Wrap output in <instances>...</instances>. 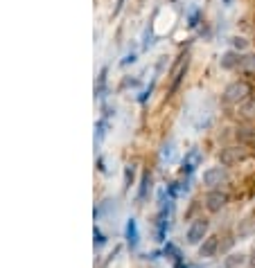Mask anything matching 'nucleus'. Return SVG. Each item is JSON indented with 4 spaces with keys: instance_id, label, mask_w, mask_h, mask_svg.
<instances>
[{
    "instance_id": "nucleus-1",
    "label": "nucleus",
    "mask_w": 255,
    "mask_h": 268,
    "mask_svg": "<svg viewBox=\"0 0 255 268\" xmlns=\"http://www.w3.org/2000/svg\"><path fill=\"white\" fill-rule=\"evenodd\" d=\"M248 97H251V86L246 81H233L224 90L226 104H244V101H248Z\"/></svg>"
},
{
    "instance_id": "nucleus-2",
    "label": "nucleus",
    "mask_w": 255,
    "mask_h": 268,
    "mask_svg": "<svg viewBox=\"0 0 255 268\" xmlns=\"http://www.w3.org/2000/svg\"><path fill=\"white\" fill-rule=\"evenodd\" d=\"M170 212H172V201L165 196L161 198V209H158V219H156V241H165L167 228H170Z\"/></svg>"
},
{
    "instance_id": "nucleus-3",
    "label": "nucleus",
    "mask_w": 255,
    "mask_h": 268,
    "mask_svg": "<svg viewBox=\"0 0 255 268\" xmlns=\"http://www.w3.org/2000/svg\"><path fill=\"white\" fill-rule=\"evenodd\" d=\"M228 183V172L224 167H210L203 172V185L210 189H219L221 185Z\"/></svg>"
},
{
    "instance_id": "nucleus-4",
    "label": "nucleus",
    "mask_w": 255,
    "mask_h": 268,
    "mask_svg": "<svg viewBox=\"0 0 255 268\" xmlns=\"http://www.w3.org/2000/svg\"><path fill=\"white\" fill-rule=\"evenodd\" d=\"M206 232H208V221L206 219H194L187 228V243L196 246V243L206 241Z\"/></svg>"
},
{
    "instance_id": "nucleus-5",
    "label": "nucleus",
    "mask_w": 255,
    "mask_h": 268,
    "mask_svg": "<svg viewBox=\"0 0 255 268\" xmlns=\"http://www.w3.org/2000/svg\"><path fill=\"white\" fill-rule=\"evenodd\" d=\"M246 155L248 153H246V149H244V147H226L219 153V163H221V167H233V165L242 163Z\"/></svg>"
},
{
    "instance_id": "nucleus-6",
    "label": "nucleus",
    "mask_w": 255,
    "mask_h": 268,
    "mask_svg": "<svg viewBox=\"0 0 255 268\" xmlns=\"http://www.w3.org/2000/svg\"><path fill=\"white\" fill-rule=\"evenodd\" d=\"M226 205H228V194L221 192V189H210L208 196H206V207L210 212H221Z\"/></svg>"
},
{
    "instance_id": "nucleus-7",
    "label": "nucleus",
    "mask_w": 255,
    "mask_h": 268,
    "mask_svg": "<svg viewBox=\"0 0 255 268\" xmlns=\"http://www.w3.org/2000/svg\"><path fill=\"white\" fill-rule=\"evenodd\" d=\"M185 70H187V52H183L179 57V61L174 63V68H172V92H176V88H179Z\"/></svg>"
},
{
    "instance_id": "nucleus-8",
    "label": "nucleus",
    "mask_w": 255,
    "mask_h": 268,
    "mask_svg": "<svg viewBox=\"0 0 255 268\" xmlns=\"http://www.w3.org/2000/svg\"><path fill=\"white\" fill-rule=\"evenodd\" d=\"M219 250V237L213 235V237H206V241L199 246V257H215Z\"/></svg>"
},
{
    "instance_id": "nucleus-9",
    "label": "nucleus",
    "mask_w": 255,
    "mask_h": 268,
    "mask_svg": "<svg viewBox=\"0 0 255 268\" xmlns=\"http://www.w3.org/2000/svg\"><path fill=\"white\" fill-rule=\"evenodd\" d=\"M124 237H127V246L131 248V250H136L138 243H140V235H138V223L133 221V219H129V221H127V230H124Z\"/></svg>"
},
{
    "instance_id": "nucleus-10",
    "label": "nucleus",
    "mask_w": 255,
    "mask_h": 268,
    "mask_svg": "<svg viewBox=\"0 0 255 268\" xmlns=\"http://www.w3.org/2000/svg\"><path fill=\"white\" fill-rule=\"evenodd\" d=\"M201 163V153H199V149H192L190 153L185 155V160H183V169L181 172L185 174V176H192V172L196 169V165Z\"/></svg>"
},
{
    "instance_id": "nucleus-11",
    "label": "nucleus",
    "mask_w": 255,
    "mask_h": 268,
    "mask_svg": "<svg viewBox=\"0 0 255 268\" xmlns=\"http://www.w3.org/2000/svg\"><path fill=\"white\" fill-rule=\"evenodd\" d=\"M239 63H242V55L239 52H226L224 57H221V68H226V70H233V68H239Z\"/></svg>"
},
{
    "instance_id": "nucleus-12",
    "label": "nucleus",
    "mask_w": 255,
    "mask_h": 268,
    "mask_svg": "<svg viewBox=\"0 0 255 268\" xmlns=\"http://www.w3.org/2000/svg\"><path fill=\"white\" fill-rule=\"evenodd\" d=\"M237 70L246 72V75H255V55L251 52V55H244L242 57V63H239Z\"/></svg>"
},
{
    "instance_id": "nucleus-13",
    "label": "nucleus",
    "mask_w": 255,
    "mask_h": 268,
    "mask_svg": "<svg viewBox=\"0 0 255 268\" xmlns=\"http://www.w3.org/2000/svg\"><path fill=\"white\" fill-rule=\"evenodd\" d=\"M149 187H151V176H149V174H145V176H142V183H140V194H138V201H140V203L147 198Z\"/></svg>"
},
{
    "instance_id": "nucleus-14",
    "label": "nucleus",
    "mask_w": 255,
    "mask_h": 268,
    "mask_svg": "<svg viewBox=\"0 0 255 268\" xmlns=\"http://www.w3.org/2000/svg\"><path fill=\"white\" fill-rule=\"evenodd\" d=\"M242 115L248 120H255V99H248L246 104L242 106Z\"/></svg>"
},
{
    "instance_id": "nucleus-15",
    "label": "nucleus",
    "mask_w": 255,
    "mask_h": 268,
    "mask_svg": "<svg viewBox=\"0 0 255 268\" xmlns=\"http://www.w3.org/2000/svg\"><path fill=\"white\" fill-rule=\"evenodd\" d=\"M104 243H107V237H104V235H102V230H99V228L95 226V248L99 250V248H104Z\"/></svg>"
},
{
    "instance_id": "nucleus-16",
    "label": "nucleus",
    "mask_w": 255,
    "mask_h": 268,
    "mask_svg": "<svg viewBox=\"0 0 255 268\" xmlns=\"http://www.w3.org/2000/svg\"><path fill=\"white\" fill-rule=\"evenodd\" d=\"M104 86H107V68L102 70V75H99V81H97V97H102V90H104Z\"/></svg>"
},
{
    "instance_id": "nucleus-17",
    "label": "nucleus",
    "mask_w": 255,
    "mask_h": 268,
    "mask_svg": "<svg viewBox=\"0 0 255 268\" xmlns=\"http://www.w3.org/2000/svg\"><path fill=\"white\" fill-rule=\"evenodd\" d=\"M233 41H235V45H237V47H244V45H246V43H244V38H233Z\"/></svg>"
},
{
    "instance_id": "nucleus-18",
    "label": "nucleus",
    "mask_w": 255,
    "mask_h": 268,
    "mask_svg": "<svg viewBox=\"0 0 255 268\" xmlns=\"http://www.w3.org/2000/svg\"><path fill=\"white\" fill-rule=\"evenodd\" d=\"M122 5H124V0H118V7H115V12H120V9H122Z\"/></svg>"
},
{
    "instance_id": "nucleus-19",
    "label": "nucleus",
    "mask_w": 255,
    "mask_h": 268,
    "mask_svg": "<svg viewBox=\"0 0 255 268\" xmlns=\"http://www.w3.org/2000/svg\"><path fill=\"white\" fill-rule=\"evenodd\" d=\"M251 266L255 268V252H253V257H251Z\"/></svg>"
}]
</instances>
